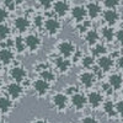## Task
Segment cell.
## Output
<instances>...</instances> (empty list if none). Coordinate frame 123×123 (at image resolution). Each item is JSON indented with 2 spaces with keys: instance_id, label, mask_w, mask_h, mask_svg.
Here are the masks:
<instances>
[{
  "instance_id": "603a6c76",
  "label": "cell",
  "mask_w": 123,
  "mask_h": 123,
  "mask_svg": "<svg viewBox=\"0 0 123 123\" xmlns=\"http://www.w3.org/2000/svg\"><path fill=\"white\" fill-rule=\"evenodd\" d=\"M104 104V112L106 113V116H108V117H113V116H116L117 113H116V111H115V104L112 102L111 100H107L106 102H102Z\"/></svg>"
},
{
  "instance_id": "7402d4cb",
  "label": "cell",
  "mask_w": 123,
  "mask_h": 123,
  "mask_svg": "<svg viewBox=\"0 0 123 123\" xmlns=\"http://www.w3.org/2000/svg\"><path fill=\"white\" fill-rule=\"evenodd\" d=\"M12 108V101L10 100L9 97H0V111L3 112V113H7L10 112V110Z\"/></svg>"
},
{
  "instance_id": "cb8c5ba5",
  "label": "cell",
  "mask_w": 123,
  "mask_h": 123,
  "mask_svg": "<svg viewBox=\"0 0 123 123\" xmlns=\"http://www.w3.org/2000/svg\"><path fill=\"white\" fill-rule=\"evenodd\" d=\"M39 74H41V79H43L44 81H47V83H52V81L55 80V74L52 70H49L48 68L43 71H41Z\"/></svg>"
},
{
  "instance_id": "8d00e7d4",
  "label": "cell",
  "mask_w": 123,
  "mask_h": 123,
  "mask_svg": "<svg viewBox=\"0 0 123 123\" xmlns=\"http://www.w3.org/2000/svg\"><path fill=\"white\" fill-rule=\"evenodd\" d=\"M101 89H102V91L104 92H106V94H112V91H113V89H112L111 86H110V84L107 83V84H102L101 85Z\"/></svg>"
},
{
  "instance_id": "83f0119b",
  "label": "cell",
  "mask_w": 123,
  "mask_h": 123,
  "mask_svg": "<svg viewBox=\"0 0 123 123\" xmlns=\"http://www.w3.org/2000/svg\"><path fill=\"white\" fill-rule=\"evenodd\" d=\"M102 4L105 5L106 9L117 10L119 6V0H102Z\"/></svg>"
},
{
  "instance_id": "4fadbf2b",
  "label": "cell",
  "mask_w": 123,
  "mask_h": 123,
  "mask_svg": "<svg viewBox=\"0 0 123 123\" xmlns=\"http://www.w3.org/2000/svg\"><path fill=\"white\" fill-rule=\"evenodd\" d=\"M49 83L44 81L43 79H38L33 83V90L36 91V94L38 96H44L47 92L49 91Z\"/></svg>"
},
{
  "instance_id": "ffe728a7",
  "label": "cell",
  "mask_w": 123,
  "mask_h": 123,
  "mask_svg": "<svg viewBox=\"0 0 123 123\" xmlns=\"http://www.w3.org/2000/svg\"><path fill=\"white\" fill-rule=\"evenodd\" d=\"M101 36L104 37L107 42H112L115 39V30L112 26H104L101 28Z\"/></svg>"
},
{
  "instance_id": "30bf717a",
  "label": "cell",
  "mask_w": 123,
  "mask_h": 123,
  "mask_svg": "<svg viewBox=\"0 0 123 123\" xmlns=\"http://www.w3.org/2000/svg\"><path fill=\"white\" fill-rule=\"evenodd\" d=\"M87 100V104L92 107V108H97L100 106H102V102H104V96H102V94H100V92L97 91H92L89 94V96L86 97Z\"/></svg>"
},
{
  "instance_id": "484cf974",
  "label": "cell",
  "mask_w": 123,
  "mask_h": 123,
  "mask_svg": "<svg viewBox=\"0 0 123 123\" xmlns=\"http://www.w3.org/2000/svg\"><path fill=\"white\" fill-rule=\"evenodd\" d=\"M10 33H11V30H10V27L3 22V24H0V41H4L6 38H9Z\"/></svg>"
},
{
  "instance_id": "9a60e30c",
  "label": "cell",
  "mask_w": 123,
  "mask_h": 123,
  "mask_svg": "<svg viewBox=\"0 0 123 123\" xmlns=\"http://www.w3.org/2000/svg\"><path fill=\"white\" fill-rule=\"evenodd\" d=\"M7 94L11 98L16 100L24 94V87L18 83H11V84L7 85Z\"/></svg>"
},
{
  "instance_id": "52a82bcc",
  "label": "cell",
  "mask_w": 123,
  "mask_h": 123,
  "mask_svg": "<svg viewBox=\"0 0 123 123\" xmlns=\"http://www.w3.org/2000/svg\"><path fill=\"white\" fill-rule=\"evenodd\" d=\"M102 18H104V21L107 24V26H115L118 20H119V12L117 10H110L107 9L106 11H104L101 14Z\"/></svg>"
},
{
  "instance_id": "8fae6325",
  "label": "cell",
  "mask_w": 123,
  "mask_h": 123,
  "mask_svg": "<svg viewBox=\"0 0 123 123\" xmlns=\"http://www.w3.org/2000/svg\"><path fill=\"white\" fill-rule=\"evenodd\" d=\"M27 76L26 70L22 67H14L10 69V78L15 80V83H21Z\"/></svg>"
},
{
  "instance_id": "5bb4252c",
  "label": "cell",
  "mask_w": 123,
  "mask_h": 123,
  "mask_svg": "<svg viewBox=\"0 0 123 123\" xmlns=\"http://www.w3.org/2000/svg\"><path fill=\"white\" fill-rule=\"evenodd\" d=\"M79 80L85 87H91L96 81V75L94 73H91V71H84V73L80 74Z\"/></svg>"
},
{
  "instance_id": "e575fe53",
  "label": "cell",
  "mask_w": 123,
  "mask_h": 123,
  "mask_svg": "<svg viewBox=\"0 0 123 123\" xmlns=\"http://www.w3.org/2000/svg\"><path fill=\"white\" fill-rule=\"evenodd\" d=\"M81 123H98V121L94 116H86L81 119Z\"/></svg>"
},
{
  "instance_id": "7bdbcfd3",
  "label": "cell",
  "mask_w": 123,
  "mask_h": 123,
  "mask_svg": "<svg viewBox=\"0 0 123 123\" xmlns=\"http://www.w3.org/2000/svg\"><path fill=\"white\" fill-rule=\"evenodd\" d=\"M0 85H1V83H0Z\"/></svg>"
},
{
  "instance_id": "f35d334b",
  "label": "cell",
  "mask_w": 123,
  "mask_h": 123,
  "mask_svg": "<svg viewBox=\"0 0 123 123\" xmlns=\"http://www.w3.org/2000/svg\"><path fill=\"white\" fill-rule=\"evenodd\" d=\"M14 1H15L16 5H22V4L26 1V0H14Z\"/></svg>"
},
{
  "instance_id": "7a4b0ae2",
  "label": "cell",
  "mask_w": 123,
  "mask_h": 123,
  "mask_svg": "<svg viewBox=\"0 0 123 123\" xmlns=\"http://www.w3.org/2000/svg\"><path fill=\"white\" fill-rule=\"evenodd\" d=\"M53 11V14L55 15V17L62 18V17H65L69 11H70V6L68 4L67 0H57V1L53 3V6L50 9Z\"/></svg>"
},
{
  "instance_id": "d4e9b609",
  "label": "cell",
  "mask_w": 123,
  "mask_h": 123,
  "mask_svg": "<svg viewBox=\"0 0 123 123\" xmlns=\"http://www.w3.org/2000/svg\"><path fill=\"white\" fill-rule=\"evenodd\" d=\"M106 52H107V48H106V46H104V44H95L94 48H92V50H91L92 55H96V57L105 55Z\"/></svg>"
},
{
  "instance_id": "836d02e7",
  "label": "cell",
  "mask_w": 123,
  "mask_h": 123,
  "mask_svg": "<svg viewBox=\"0 0 123 123\" xmlns=\"http://www.w3.org/2000/svg\"><path fill=\"white\" fill-rule=\"evenodd\" d=\"M9 17H10V12L7 10H5L3 6H0V24L6 22Z\"/></svg>"
},
{
  "instance_id": "ba28073f",
  "label": "cell",
  "mask_w": 123,
  "mask_h": 123,
  "mask_svg": "<svg viewBox=\"0 0 123 123\" xmlns=\"http://www.w3.org/2000/svg\"><path fill=\"white\" fill-rule=\"evenodd\" d=\"M14 26L20 33H25L31 27V21L27 16H17L14 20Z\"/></svg>"
},
{
  "instance_id": "2e32d148",
  "label": "cell",
  "mask_w": 123,
  "mask_h": 123,
  "mask_svg": "<svg viewBox=\"0 0 123 123\" xmlns=\"http://www.w3.org/2000/svg\"><path fill=\"white\" fill-rule=\"evenodd\" d=\"M14 59V53L11 48H1L0 49V63L3 64H10Z\"/></svg>"
},
{
  "instance_id": "7c38bea8",
  "label": "cell",
  "mask_w": 123,
  "mask_h": 123,
  "mask_svg": "<svg viewBox=\"0 0 123 123\" xmlns=\"http://www.w3.org/2000/svg\"><path fill=\"white\" fill-rule=\"evenodd\" d=\"M71 104H73V106L78 110V111H81L84 110L86 104H87V100L86 97L83 95V94H79V92H75V94L71 95Z\"/></svg>"
},
{
  "instance_id": "ac0fdd59",
  "label": "cell",
  "mask_w": 123,
  "mask_h": 123,
  "mask_svg": "<svg viewBox=\"0 0 123 123\" xmlns=\"http://www.w3.org/2000/svg\"><path fill=\"white\" fill-rule=\"evenodd\" d=\"M98 39H100V35L96 30H89L87 32L85 33V42L89 44V46H95L97 44L98 42Z\"/></svg>"
},
{
  "instance_id": "74e56055",
  "label": "cell",
  "mask_w": 123,
  "mask_h": 123,
  "mask_svg": "<svg viewBox=\"0 0 123 123\" xmlns=\"http://www.w3.org/2000/svg\"><path fill=\"white\" fill-rule=\"evenodd\" d=\"M47 68H48V65L44 64V63H39V64L36 65V69H37V71H39V73H41V71H43V70H46Z\"/></svg>"
},
{
  "instance_id": "b9f144b4",
  "label": "cell",
  "mask_w": 123,
  "mask_h": 123,
  "mask_svg": "<svg viewBox=\"0 0 123 123\" xmlns=\"http://www.w3.org/2000/svg\"><path fill=\"white\" fill-rule=\"evenodd\" d=\"M0 69H1V65H0Z\"/></svg>"
},
{
  "instance_id": "4316f807",
  "label": "cell",
  "mask_w": 123,
  "mask_h": 123,
  "mask_svg": "<svg viewBox=\"0 0 123 123\" xmlns=\"http://www.w3.org/2000/svg\"><path fill=\"white\" fill-rule=\"evenodd\" d=\"M14 47L17 49V52L18 53H22L25 52V49H26V46H25V39L22 37H16L14 39Z\"/></svg>"
},
{
  "instance_id": "4dcf8cb0",
  "label": "cell",
  "mask_w": 123,
  "mask_h": 123,
  "mask_svg": "<svg viewBox=\"0 0 123 123\" xmlns=\"http://www.w3.org/2000/svg\"><path fill=\"white\" fill-rule=\"evenodd\" d=\"M76 28H78V32H79L80 35L86 33L87 31L90 30V21L85 20V21H83V22H79V25H78Z\"/></svg>"
},
{
  "instance_id": "6da1fadb",
  "label": "cell",
  "mask_w": 123,
  "mask_h": 123,
  "mask_svg": "<svg viewBox=\"0 0 123 123\" xmlns=\"http://www.w3.org/2000/svg\"><path fill=\"white\" fill-rule=\"evenodd\" d=\"M43 28L48 36H57L62 30V21L58 17H48L44 20Z\"/></svg>"
},
{
  "instance_id": "e0dca14e",
  "label": "cell",
  "mask_w": 123,
  "mask_h": 123,
  "mask_svg": "<svg viewBox=\"0 0 123 123\" xmlns=\"http://www.w3.org/2000/svg\"><path fill=\"white\" fill-rule=\"evenodd\" d=\"M97 65L102 71H108L112 67H113V60L107 55H101L97 60Z\"/></svg>"
},
{
  "instance_id": "60d3db41",
  "label": "cell",
  "mask_w": 123,
  "mask_h": 123,
  "mask_svg": "<svg viewBox=\"0 0 123 123\" xmlns=\"http://www.w3.org/2000/svg\"><path fill=\"white\" fill-rule=\"evenodd\" d=\"M0 123H6V122H4V121H1V119H0Z\"/></svg>"
},
{
  "instance_id": "3957f363",
  "label": "cell",
  "mask_w": 123,
  "mask_h": 123,
  "mask_svg": "<svg viewBox=\"0 0 123 123\" xmlns=\"http://www.w3.org/2000/svg\"><path fill=\"white\" fill-rule=\"evenodd\" d=\"M58 52L63 58L73 57L74 53L76 52V46L73 42L68 41V39L62 41V42H59V44H58Z\"/></svg>"
},
{
  "instance_id": "f546056e",
  "label": "cell",
  "mask_w": 123,
  "mask_h": 123,
  "mask_svg": "<svg viewBox=\"0 0 123 123\" xmlns=\"http://www.w3.org/2000/svg\"><path fill=\"white\" fill-rule=\"evenodd\" d=\"M44 16H42V15H36V16H33V18H32V25L35 26V27H37V28H43V25H44Z\"/></svg>"
},
{
  "instance_id": "5b68a950",
  "label": "cell",
  "mask_w": 123,
  "mask_h": 123,
  "mask_svg": "<svg viewBox=\"0 0 123 123\" xmlns=\"http://www.w3.org/2000/svg\"><path fill=\"white\" fill-rule=\"evenodd\" d=\"M85 10H86L87 17L91 18V20H96V18L100 17L101 14H102V9H101L100 4L96 3V1H90V3H87V4L85 5Z\"/></svg>"
},
{
  "instance_id": "44dd1931",
  "label": "cell",
  "mask_w": 123,
  "mask_h": 123,
  "mask_svg": "<svg viewBox=\"0 0 123 123\" xmlns=\"http://www.w3.org/2000/svg\"><path fill=\"white\" fill-rule=\"evenodd\" d=\"M108 84L113 90H119L122 87V76L119 74H113L108 79Z\"/></svg>"
},
{
  "instance_id": "d590c367",
  "label": "cell",
  "mask_w": 123,
  "mask_h": 123,
  "mask_svg": "<svg viewBox=\"0 0 123 123\" xmlns=\"http://www.w3.org/2000/svg\"><path fill=\"white\" fill-rule=\"evenodd\" d=\"M122 110H123V102H122V100H119L117 104H115V111H116L117 115H121Z\"/></svg>"
},
{
  "instance_id": "d6a6232c",
  "label": "cell",
  "mask_w": 123,
  "mask_h": 123,
  "mask_svg": "<svg viewBox=\"0 0 123 123\" xmlns=\"http://www.w3.org/2000/svg\"><path fill=\"white\" fill-rule=\"evenodd\" d=\"M53 3H54V0H38V4L44 10H50L53 6Z\"/></svg>"
},
{
  "instance_id": "f1b7e54d",
  "label": "cell",
  "mask_w": 123,
  "mask_h": 123,
  "mask_svg": "<svg viewBox=\"0 0 123 123\" xmlns=\"http://www.w3.org/2000/svg\"><path fill=\"white\" fill-rule=\"evenodd\" d=\"M1 6L5 10H7L9 12L15 11V9H16V4L14 0H1Z\"/></svg>"
},
{
  "instance_id": "9c48e42d",
  "label": "cell",
  "mask_w": 123,
  "mask_h": 123,
  "mask_svg": "<svg viewBox=\"0 0 123 123\" xmlns=\"http://www.w3.org/2000/svg\"><path fill=\"white\" fill-rule=\"evenodd\" d=\"M52 102L58 111H64L68 105V96L63 92H57L52 97Z\"/></svg>"
},
{
  "instance_id": "1f68e13d",
  "label": "cell",
  "mask_w": 123,
  "mask_h": 123,
  "mask_svg": "<svg viewBox=\"0 0 123 123\" xmlns=\"http://www.w3.org/2000/svg\"><path fill=\"white\" fill-rule=\"evenodd\" d=\"M81 63H83V65L85 68H91L92 65H94V57L91 55H86V57H81Z\"/></svg>"
},
{
  "instance_id": "8992f818",
  "label": "cell",
  "mask_w": 123,
  "mask_h": 123,
  "mask_svg": "<svg viewBox=\"0 0 123 123\" xmlns=\"http://www.w3.org/2000/svg\"><path fill=\"white\" fill-rule=\"evenodd\" d=\"M70 15L71 17H73L75 21L79 24V22H83L86 20L87 15H86V10H85V6L83 5H75L70 9Z\"/></svg>"
},
{
  "instance_id": "ab89813d",
  "label": "cell",
  "mask_w": 123,
  "mask_h": 123,
  "mask_svg": "<svg viewBox=\"0 0 123 123\" xmlns=\"http://www.w3.org/2000/svg\"><path fill=\"white\" fill-rule=\"evenodd\" d=\"M35 123H49V122H48L47 119H37Z\"/></svg>"
},
{
  "instance_id": "277c9868",
  "label": "cell",
  "mask_w": 123,
  "mask_h": 123,
  "mask_svg": "<svg viewBox=\"0 0 123 123\" xmlns=\"http://www.w3.org/2000/svg\"><path fill=\"white\" fill-rule=\"evenodd\" d=\"M24 39H25V46H26V48L30 49L31 52H36V50H38L39 47H41V44H42V41H41V38H39L37 35H35V33L27 35Z\"/></svg>"
},
{
  "instance_id": "d6986e66",
  "label": "cell",
  "mask_w": 123,
  "mask_h": 123,
  "mask_svg": "<svg viewBox=\"0 0 123 123\" xmlns=\"http://www.w3.org/2000/svg\"><path fill=\"white\" fill-rule=\"evenodd\" d=\"M55 67L60 73H67L70 69V62L63 57H58V58H55Z\"/></svg>"
}]
</instances>
